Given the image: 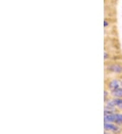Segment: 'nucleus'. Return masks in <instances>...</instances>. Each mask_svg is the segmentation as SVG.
Returning a JSON list of instances; mask_svg holds the SVG:
<instances>
[{
  "label": "nucleus",
  "instance_id": "1",
  "mask_svg": "<svg viewBox=\"0 0 122 134\" xmlns=\"http://www.w3.org/2000/svg\"><path fill=\"white\" fill-rule=\"evenodd\" d=\"M104 121L115 123L120 126L122 125V113H116V112L111 113H104Z\"/></svg>",
  "mask_w": 122,
  "mask_h": 134
},
{
  "label": "nucleus",
  "instance_id": "6",
  "mask_svg": "<svg viewBox=\"0 0 122 134\" xmlns=\"http://www.w3.org/2000/svg\"><path fill=\"white\" fill-rule=\"evenodd\" d=\"M107 90H104V102H107V100L109 99V92H108Z\"/></svg>",
  "mask_w": 122,
  "mask_h": 134
},
{
  "label": "nucleus",
  "instance_id": "4",
  "mask_svg": "<svg viewBox=\"0 0 122 134\" xmlns=\"http://www.w3.org/2000/svg\"><path fill=\"white\" fill-rule=\"evenodd\" d=\"M107 70H108L109 72H113L115 74H121L122 73V65L117 63H114V64H109L107 66Z\"/></svg>",
  "mask_w": 122,
  "mask_h": 134
},
{
  "label": "nucleus",
  "instance_id": "7",
  "mask_svg": "<svg viewBox=\"0 0 122 134\" xmlns=\"http://www.w3.org/2000/svg\"><path fill=\"white\" fill-rule=\"evenodd\" d=\"M109 26V22L107 20L105 19L104 20V28H107L108 26Z\"/></svg>",
  "mask_w": 122,
  "mask_h": 134
},
{
  "label": "nucleus",
  "instance_id": "5",
  "mask_svg": "<svg viewBox=\"0 0 122 134\" xmlns=\"http://www.w3.org/2000/svg\"><path fill=\"white\" fill-rule=\"evenodd\" d=\"M110 94L113 98H121L122 99V88L110 92Z\"/></svg>",
  "mask_w": 122,
  "mask_h": 134
},
{
  "label": "nucleus",
  "instance_id": "2",
  "mask_svg": "<svg viewBox=\"0 0 122 134\" xmlns=\"http://www.w3.org/2000/svg\"><path fill=\"white\" fill-rule=\"evenodd\" d=\"M107 87L109 92L122 88V79L114 78L109 81L107 84Z\"/></svg>",
  "mask_w": 122,
  "mask_h": 134
},
{
  "label": "nucleus",
  "instance_id": "3",
  "mask_svg": "<svg viewBox=\"0 0 122 134\" xmlns=\"http://www.w3.org/2000/svg\"><path fill=\"white\" fill-rule=\"evenodd\" d=\"M104 128L105 132L114 133H118L121 131V127L119 125L115 123H110V122H104Z\"/></svg>",
  "mask_w": 122,
  "mask_h": 134
},
{
  "label": "nucleus",
  "instance_id": "8",
  "mask_svg": "<svg viewBox=\"0 0 122 134\" xmlns=\"http://www.w3.org/2000/svg\"><path fill=\"white\" fill-rule=\"evenodd\" d=\"M104 60H107V59L109 58V55H108V54L107 52H105L104 54Z\"/></svg>",
  "mask_w": 122,
  "mask_h": 134
},
{
  "label": "nucleus",
  "instance_id": "9",
  "mask_svg": "<svg viewBox=\"0 0 122 134\" xmlns=\"http://www.w3.org/2000/svg\"><path fill=\"white\" fill-rule=\"evenodd\" d=\"M119 108V109L122 110V103H121V104L120 106H119V108Z\"/></svg>",
  "mask_w": 122,
  "mask_h": 134
}]
</instances>
